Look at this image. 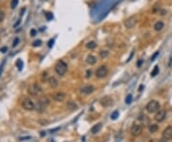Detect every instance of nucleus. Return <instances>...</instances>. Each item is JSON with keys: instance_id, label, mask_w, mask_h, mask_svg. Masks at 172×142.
<instances>
[{"instance_id": "27", "label": "nucleus", "mask_w": 172, "mask_h": 142, "mask_svg": "<svg viewBox=\"0 0 172 142\" xmlns=\"http://www.w3.org/2000/svg\"><path fill=\"white\" fill-rule=\"evenodd\" d=\"M41 44H42V41L38 39V40H35V41H34L33 46H34V47H39V46H41Z\"/></svg>"}, {"instance_id": "33", "label": "nucleus", "mask_w": 172, "mask_h": 142, "mask_svg": "<svg viewBox=\"0 0 172 142\" xmlns=\"http://www.w3.org/2000/svg\"><path fill=\"white\" fill-rule=\"evenodd\" d=\"M31 36H36V30H35V29H32L31 30Z\"/></svg>"}, {"instance_id": "9", "label": "nucleus", "mask_w": 172, "mask_h": 142, "mask_svg": "<svg viewBox=\"0 0 172 142\" xmlns=\"http://www.w3.org/2000/svg\"><path fill=\"white\" fill-rule=\"evenodd\" d=\"M136 23H137L136 16H131V17H129L128 19H126L124 21V26L127 29H132L136 25Z\"/></svg>"}, {"instance_id": "25", "label": "nucleus", "mask_w": 172, "mask_h": 142, "mask_svg": "<svg viewBox=\"0 0 172 142\" xmlns=\"http://www.w3.org/2000/svg\"><path fill=\"white\" fill-rule=\"evenodd\" d=\"M119 115H120L119 112H118V111H115V112H113V114L111 115V119H112V120H115V119H117L118 117H119Z\"/></svg>"}, {"instance_id": "19", "label": "nucleus", "mask_w": 172, "mask_h": 142, "mask_svg": "<svg viewBox=\"0 0 172 142\" xmlns=\"http://www.w3.org/2000/svg\"><path fill=\"white\" fill-rule=\"evenodd\" d=\"M158 129H159V126L157 124H151L148 126V130L150 133H156Z\"/></svg>"}, {"instance_id": "7", "label": "nucleus", "mask_w": 172, "mask_h": 142, "mask_svg": "<svg viewBox=\"0 0 172 142\" xmlns=\"http://www.w3.org/2000/svg\"><path fill=\"white\" fill-rule=\"evenodd\" d=\"M141 133H142V127L141 125H139V124H134L131 127V134L134 136H139L141 135Z\"/></svg>"}, {"instance_id": "30", "label": "nucleus", "mask_w": 172, "mask_h": 142, "mask_svg": "<svg viewBox=\"0 0 172 142\" xmlns=\"http://www.w3.org/2000/svg\"><path fill=\"white\" fill-rule=\"evenodd\" d=\"M5 19V12L0 11V23L3 22V20Z\"/></svg>"}, {"instance_id": "13", "label": "nucleus", "mask_w": 172, "mask_h": 142, "mask_svg": "<svg viewBox=\"0 0 172 142\" xmlns=\"http://www.w3.org/2000/svg\"><path fill=\"white\" fill-rule=\"evenodd\" d=\"M65 97H66V95L62 92H58V93H55L53 95V99L58 101V102H62L63 100L65 99Z\"/></svg>"}, {"instance_id": "10", "label": "nucleus", "mask_w": 172, "mask_h": 142, "mask_svg": "<svg viewBox=\"0 0 172 142\" xmlns=\"http://www.w3.org/2000/svg\"><path fill=\"white\" fill-rule=\"evenodd\" d=\"M163 138L165 140H170L172 139V126H168L163 132Z\"/></svg>"}, {"instance_id": "29", "label": "nucleus", "mask_w": 172, "mask_h": 142, "mask_svg": "<svg viewBox=\"0 0 172 142\" xmlns=\"http://www.w3.org/2000/svg\"><path fill=\"white\" fill-rule=\"evenodd\" d=\"M19 43V38L18 37H16L15 40H13V42H12V47H16L17 45Z\"/></svg>"}, {"instance_id": "31", "label": "nucleus", "mask_w": 172, "mask_h": 142, "mask_svg": "<svg viewBox=\"0 0 172 142\" xmlns=\"http://www.w3.org/2000/svg\"><path fill=\"white\" fill-rule=\"evenodd\" d=\"M158 55H159V51H156V52H155V54H154V55H152V57L150 58V60H151V62H153L154 60L156 59V57H157V56H158Z\"/></svg>"}, {"instance_id": "28", "label": "nucleus", "mask_w": 172, "mask_h": 142, "mask_svg": "<svg viewBox=\"0 0 172 142\" xmlns=\"http://www.w3.org/2000/svg\"><path fill=\"white\" fill-rule=\"evenodd\" d=\"M17 5H18V0H12V5H11V8H12V9H16Z\"/></svg>"}, {"instance_id": "5", "label": "nucleus", "mask_w": 172, "mask_h": 142, "mask_svg": "<svg viewBox=\"0 0 172 142\" xmlns=\"http://www.w3.org/2000/svg\"><path fill=\"white\" fill-rule=\"evenodd\" d=\"M21 105L23 107V109H25L26 111H33L34 109H35V104L34 103V101L30 98H25L22 101Z\"/></svg>"}, {"instance_id": "40", "label": "nucleus", "mask_w": 172, "mask_h": 142, "mask_svg": "<svg viewBox=\"0 0 172 142\" xmlns=\"http://www.w3.org/2000/svg\"><path fill=\"white\" fill-rule=\"evenodd\" d=\"M24 12H25V8L22 9V12H20V15H22V14L24 13Z\"/></svg>"}, {"instance_id": "36", "label": "nucleus", "mask_w": 172, "mask_h": 142, "mask_svg": "<svg viewBox=\"0 0 172 142\" xmlns=\"http://www.w3.org/2000/svg\"><path fill=\"white\" fill-rule=\"evenodd\" d=\"M53 44H54V39H53V40H50V41H49V44H48V46L51 48L52 46H53Z\"/></svg>"}, {"instance_id": "4", "label": "nucleus", "mask_w": 172, "mask_h": 142, "mask_svg": "<svg viewBox=\"0 0 172 142\" xmlns=\"http://www.w3.org/2000/svg\"><path fill=\"white\" fill-rule=\"evenodd\" d=\"M28 93H29L32 96H37V95H39L42 93V89H41V87L39 86L38 84L34 83V84H32L31 86L29 87Z\"/></svg>"}, {"instance_id": "21", "label": "nucleus", "mask_w": 172, "mask_h": 142, "mask_svg": "<svg viewBox=\"0 0 172 142\" xmlns=\"http://www.w3.org/2000/svg\"><path fill=\"white\" fill-rule=\"evenodd\" d=\"M159 72H160V69H159V66H155L154 67V69L152 70V72H151V74H150V75L152 76V77H155L158 74H159Z\"/></svg>"}, {"instance_id": "12", "label": "nucleus", "mask_w": 172, "mask_h": 142, "mask_svg": "<svg viewBox=\"0 0 172 142\" xmlns=\"http://www.w3.org/2000/svg\"><path fill=\"white\" fill-rule=\"evenodd\" d=\"M95 91V87L92 85H86L80 89V93L82 95H90Z\"/></svg>"}, {"instance_id": "41", "label": "nucleus", "mask_w": 172, "mask_h": 142, "mask_svg": "<svg viewBox=\"0 0 172 142\" xmlns=\"http://www.w3.org/2000/svg\"><path fill=\"white\" fill-rule=\"evenodd\" d=\"M142 88H144V86H142V85H141V86H140V91H141V90H142Z\"/></svg>"}, {"instance_id": "1", "label": "nucleus", "mask_w": 172, "mask_h": 142, "mask_svg": "<svg viewBox=\"0 0 172 142\" xmlns=\"http://www.w3.org/2000/svg\"><path fill=\"white\" fill-rule=\"evenodd\" d=\"M68 66L67 64L63 61V60H59L58 61V63L55 64V72L59 75V76H63V75L66 74Z\"/></svg>"}, {"instance_id": "39", "label": "nucleus", "mask_w": 172, "mask_h": 142, "mask_svg": "<svg viewBox=\"0 0 172 142\" xmlns=\"http://www.w3.org/2000/svg\"><path fill=\"white\" fill-rule=\"evenodd\" d=\"M158 142H167V140H165V139H164V138H162V139H160Z\"/></svg>"}, {"instance_id": "6", "label": "nucleus", "mask_w": 172, "mask_h": 142, "mask_svg": "<svg viewBox=\"0 0 172 142\" xmlns=\"http://www.w3.org/2000/svg\"><path fill=\"white\" fill-rule=\"evenodd\" d=\"M108 74V69L106 67L105 65H102L99 68L97 69V71H96V76L98 77V78H103V77H105L106 75Z\"/></svg>"}, {"instance_id": "14", "label": "nucleus", "mask_w": 172, "mask_h": 142, "mask_svg": "<svg viewBox=\"0 0 172 142\" xmlns=\"http://www.w3.org/2000/svg\"><path fill=\"white\" fill-rule=\"evenodd\" d=\"M164 28V23L163 21H157L155 25H154V30L156 31V32H161V31H163Z\"/></svg>"}, {"instance_id": "18", "label": "nucleus", "mask_w": 172, "mask_h": 142, "mask_svg": "<svg viewBox=\"0 0 172 142\" xmlns=\"http://www.w3.org/2000/svg\"><path fill=\"white\" fill-rule=\"evenodd\" d=\"M49 84H50V86H51L52 88H55V87H58L59 82H58V80H56L55 77H50V78H49Z\"/></svg>"}, {"instance_id": "37", "label": "nucleus", "mask_w": 172, "mask_h": 142, "mask_svg": "<svg viewBox=\"0 0 172 142\" xmlns=\"http://www.w3.org/2000/svg\"><path fill=\"white\" fill-rule=\"evenodd\" d=\"M166 13H167L166 11H164V10H163V11H161V15H165Z\"/></svg>"}, {"instance_id": "22", "label": "nucleus", "mask_w": 172, "mask_h": 142, "mask_svg": "<svg viewBox=\"0 0 172 142\" xmlns=\"http://www.w3.org/2000/svg\"><path fill=\"white\" fill-rule=\"evenodd\" d=\"M108 55H109V51H107V50H102V51H99V56L102 58H106Z\"/></svg>"}, {"instance_id": "16", "label": "nucleus", "mask_w": 172, "mask_h": 142, "mask_svg": "<svg viewBox=\"0 0 172 142\" xmlns=\"http://www.w3.org/2000/svg\"><path fill=\"white\" fill-rule=\"evenodd\" d=\"M101 129H102V124L101 123H98V124H96V125H94V126L91 128V133L92 134H98V132L101 131Z\"/></svg>"}, {"instance_id": "23", "label": "nucleus", "mask_w": 172, "mask_h": 142, "mask_svg": "<svg viewBox=\"0 0 172 142\" xmlns=\"http://www.w3.org/2000/svg\"><path fill=\"white\" fill-rule=\"evenodd\" d=\"M16 66L17 67L18 71H21V70H22V68H23V62H22V60H21V59H17V60H16Z\"/></svg>"}, {"instance_id": "38", "label": "nucleus", "mask_w": 172, "mask_h": 142, "mask_svg": "<svg viewBox=\"0 0 172 142\" xmlns=\"http://www.w3.org/2000/svg\"><path fill=\"white\" fill-rule=\"evenodd\" d=\"M141 63H142V59L139 60V61H138V67H141Z\"/></svg>"}, {"instance_id": "32", "label": "nucleus", "mask_w": 172, "mask_h": 142, "mask_svg": "<svg viewBox=\"0 0 172 142\" xmlns=\"http://www.w3.org/2000/svg\"><path fill=\"white\" fill-rule=\"evenodd\" d=\"M5 62L6 61H3L2 63H1V65H0V75H1V74H2V72H3V70H4V65H5Z\"/></svg>"}, {"instance_id": "20", "label": "nucleus", "mask_w": 172, "mask_h": 142, "mask_svg": "<svg viewBox=\"0 0 172 142\" xmlns=\"http://www.w3.org/2000/svg\"><path fill=\"white\" fill-rule=\"evenodd\" d=\"M96 47H97V43L95 41H90V42H88V43L86 44V48L89 49V50H93Z\"/></svg>"}, {"instance_id": "2", "label": "nucleus", "mask_w": 172, "mask_h": 142, "mask_svg": "<svg viewBox=\"0 0 172 142\" xmlns=\"http://www.w3.org/2000/svg\"><path fill=\"white\" fill-rule=\"evenodd\" d=\"M48 105H49V99L46 96H43V97H41V98H39L37 100L36 105H35V109L39 113H42L43 111L47 108Z\"/></svg>"}, {"instance_id": "8", "label": "nucleus", "mask_w": 172, "mask_h": 142, "mask_svg": "<svg viewBox=\"0 0 172 142\" xmlns=\"http://www.w3.org/2000/svg\"><path fill=\"white\" fill-rule=\"evenodd\" d=\"M165 116H166V113H165V111L164 110H161L159 112H157L155 116H154V119H155V121L156 122H163L164 119H165Z\"/></svg>"}, {"instance_id": "17", "label": "nucleus", "mask_w": 172, "mask_h": 142, "mask_svg": "<svg viewBox=\"0 0 172 142\" xmlns=\"http://www.w3.org/2000/svg\"><path fill=\"white\" fill-rule=\"evenodd\" d=\"M86 61H87V63L90 64V65H94L96 62H97V58H96V56L92 55H89L87 56V58H86Z\"/></svg>"}, {"instance_id": "35", "label": "nucleus", "mask_w": 172, "mask_h": 142, "mask_svg": "<svg viewBox=\"0 0 172 142\" xmlns=\"http://www.w3.org/2000/svg\"><path fill=\"white\" fill-rule=\"evenodd\" d=\"M91 75H92V71H91V70H88V71H87V75H86V77H87V78H89Z\"/></svg>"}, {"instance_id": "26", "label": "nucleus", "mask_w": 172, "mask_h": 142, "mask_svg": "<svg viewBox=\"0 0 172 142\" xmlns=\"http://www.w3.org/2000/svg\"><path fill=\"white\" fill-rule=\"evenodd\" d=\"M131 102H132V95H128L126 96V98H125V103H126L127 105H129V104H131Z\"/></svg>"}, {"instance_id": "15", "label": "nucleus", "mask_w": 172, "mask_h": 142, "mask_svg": "<svg viewBox=\"0 0 172 142\" xmlns=\"http://www.w3.org/2000/svg\"><path fill=\"white\" fill-rule=\"evenodd\" d=\"M66 107H67V109L69 111H71V112L78 110V105H77L76 102H74V101H69V102L67 103Z\"/></svg>"}, {"instance_id": "3", "label": "nucleus", "mask_w": 172, "mask_h": 142, "mask_svg": "<svg viewBox=\"0 0 172 142\" xmlns=\"http://www.w3.org/2000/svg\"><path fill=\"white\" fill-rule=\"evenodd\" d=\"M159 109H160V102L157 101V100H154V99L149 101L146 105V111L149 114H153L155 112H158Z\"/></svg>"}, {"instance_id": "11", "label": "nucleus", "mask_w": 172, "mask_h": 142, "mask_svg": "<svg viewBox=\"0 0 172 142\" xmlns=\"http://www.w3.org/2000/svg\"><path fill=\"white\" fill-rule=\"evenodd\" d=\"M99 102L103 107H110L114 103V100L111 96H104L101 99Z\"/></svg>"}, {"instance_id": "24", "label": "nucleus", "mask_w": 172, "mask_h": 142, "mask_svg": "<svg viewBox=\"0 0 172 142\" xmlns=\"http://www.w3.org/2000/svg\"><path fill=\"white\" fill-rule=\"evenodd\" d=\"M44 15H45V17H46V19H47L48 21H51V20L54 18V15H53V13H52V12H46L45 13H44Z\"/></svg>"}, {"instance_id": "34", "label": "nucleus", "mask_w": 172, "mask_h": 142, "mask_svg": "<svg viewBox=\"0 0 172 142\" xmlns=\"http://www.w3.org/2000/svg\"><path fill=\"white\" fill-rule=\"evenodd\" d=\"M0 51H1V52H3V54H5L6 51H8V48H7V47H3V48H1V49H0Z\"/></svg>"}]
</instances>
